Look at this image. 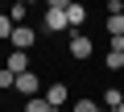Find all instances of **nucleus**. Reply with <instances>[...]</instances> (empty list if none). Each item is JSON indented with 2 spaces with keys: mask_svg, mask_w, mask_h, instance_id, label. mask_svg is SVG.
Wrapping results in <instances>:
<instances>
[{
  "mask_svg": "<svg viewBox=\"0 0 124 112\" xmlns=\"http://www.w3.org/2000/svg\"><path fill=\"white\" fill-rule=\"evenodd\" d=\"M66 46H70V58H79V62H87V58H91V37H87V33H70V42H66Z\"/></svg>",
  "mask_w": 124,
  "mask_h": 112,
  "instance_id": "20e7f679",
  "label": "nucleus"
},
{
  "mask_svg": "<svg viewBox=\"0 0 124 112\" xmlns=\"http://www.w3.org/2000/svg\"><path fill=\"white\" fill-rule=\"evenodd\" d=\"M25 112H54V108L46 104V95H37V100H25Z\"/></svg>",
  "mask_w": 124,
  "mask_h": 112,
  "instance_id": "f8f14e48",
  "label": "nucleus"
},
{
  "mask_svg": "<svg viewBox=\"0 0 124 112\" xmlns=\"http://www.w3.org/2000/svg\"><path fill=\"white\" fill-rule=\"evenodd\" d=\"M33 42H37V29H29V25H17V29H13V50H25V54H29Z\"/></svg>",
  "mask_w": 124,
  "mask_h": 112,
  "instance_id": "39448f33",
  "label": "nucleus"
},
{
  "mask_svg": "<svg viewBox=\"0 0 124 112\" xmlns=\"http://www.w3.org/2000/svg\"><path fill=\"white\" fill-rule=\"evenodd\" d=\"M13 29H17L13 17H8V13H0V37H8V42H13Z\"/></svg>",
  "mask_w": 124,
  "mask_h": 112,
  "instance_id": "2eb2a0df",
  "label": "nucleus"
},
{
  "mask_svg": "<svg viewBox=\"0 0 124 112\" xmlns=\"http://www.w3.org/2000/svg\"><path fill=\"white\" fill-rule=\"evenodd\" d=\"M4 67H8L13 75H25V71H33V67H29V54H25V50H13L8 58H4Z\"/></svg>",
  "mask_w": 124,
  "mask_h": 112,
  "instance_id": "423d86ee",
  "label": "nucleus"
},
{
  "mask_svg": "<svg viewBox=\"0 0 124 112\" xmlns=\"http://www.w3.org/2000/svg\"><path fill=\"white\" fill-rule=\"evenodd\" d=\"M83 21H87V9L79 4V0H66V25L70 29H83Z\"/></svg>",
  "mask_w": 124,
  "mask_h": 112,
  "instance_id": "0eeeda50",
  "label": "nucleus"
},
{
  "mask_svg": "<svg viewBox=\"0 0 124 112\" xmlns=\"http://www.w3.org/2000/svg\"><path fill=\"white\" fill-rule=\"evenodd\" d=\"M8 87H17V75L8 67H0V91H8Z\"/></svg>",
  "mask_w": 124,
  "mask_h": 112,
  "instance_id": "4468645a",
  "label": "nucleus"
},
{
  "mask_svg": "<svg viewBox=\"0 0 124 112\" xmlns=\"http://www.w3.org/2000/svg\"><path fill=\"white\" fill-rule=\"evenodd\" d=\"M17 91L25 95V100H37L46 87H41V79H37V71H25V75H17Z\"/></svg>",
  "mask_w": 124,
  "mask_h": 112,
  "instance_id": "7ed1b4c3",
  "label": "nucleus"
},
{
  "mask_svg": "<svg viewBox=\"0 0 124 112\" xmlns=\"http://www.w3.org/2000/svg\"><path fill=\"white\" fill-rule=\"evenodd\" d=\"M41 95H46V104H50V108L58 112L62 104H66V100H70V87H66V83H62V79H54V83H46V91H41Z\"/></svg>",
  "mask_w": 124,
  "mask_h": 112,
  "instance_id": "f03ea898",
  "label": "nucleus"
},
{
  "mask_svg": "<svg viewBox=\"0 0 124 112\" xmlns=\"http://www.w3.org/2000/svg\"><path fill=\"white\" fill-rule=\"evenodd\" d=\"M70 112H103V104H95V100H75Z\"/></svg>",
  "mask_w": 124,
  "mask_h": 112,
  "instance_id": "ddd939ff",
  "label": "nucleus"
},
{
  "mask_svg": "<svg viewBox=\"0 0 124 112\" xmlns=\"http://www.w3.org/2000/svg\"><path fill=\"white\" fill-rule=\"evenodd\" d=\"M46 33H66L70 25H66V0H50L46 4Z\"/></svg>",
  "mask_w": 124,
  "mask_h": 112,
  "instance_id": "f257e3e1",
  "label": "nucleus"
},
{
  "mask_svg": "<svg viewBox=\"0 0 124 112\" xmlns=\"http://www.w3.org/2000/svg\"><path fill=\"white\" fill-rule=\"evenodd\" d=\"M120 13H124V4H120Z\"/></svg>",
  "mask_w": 124,
  "mask_h": 112,
  "instance_id": "f3484780",
  "label": "nucleus"
},
{
  "mask_svg": "<svg viewBox=\"0 0 124 112\" xmlns=\"http://www.w3.org/2000/svg\"><path fill=\"white\" fill-rule=\"evenodd\" d=\"M124 67V37H112V50H108V71H120Z\"/></svg>",
  "mask_w": 124,
  "mask_h": 112,
  "instance_id": "6e6552de",
  "label": "nucleus"
},
{
  "mask_svg": "<svg viewBox=\"0 0 124 112\" xmlns=\"http://www.w3.org/2000/svg\"><path fill=\"white\" fill-rule=\"evenodd\" d=\"M108 33L112 37H124V13H108Z\"/></svg>",
  "mask_w": 124,
  "mask_h": 112,
  "instance_id": "1a4fd4ad",
  "label": "nucleus"
},
{
  "mask_svg": "<svg viewBox=\"0 0 124 112\" xmlns=\"http://www.w3.org/2000/svg\"><path fill=\"white\" fill-rule=\"evenodd\" d=\"M8 17H13V25H25V17H29V4H13V9H8Z\"/></svg>",
  "mask_w": 124,
  "mask_h": 112,
  "instance_id": "9b49d317",
  "label": "nucleus"
},
{
  "mask_svg": "<svg viewBox=\"0 0 124 112\" xmlns=\"http://www.w3.org/2000/svg\"><path fill=\"white\" fill-rule=\"evenodd\" d=\"M120 104H124L120 87H108V91H103V108H120Z\"/></svg>",
  "mask_w": 124,
  "mask_h": 112,
  "instance_id": "9d476101",
  "label": "nucleus"
},
{
  "mask_svg": "<svg viewBox=\"0 0 124 112\" xmlns=\"http://www.w3.org/2000/svg\"><path fill=\"white\" fill-rule=\"evenodd\" d=\"M116 112H124V104H120V108H116Z\"/></svg>",
  "mask_w": 124,
  "mask_h": 112,
  "instance_id": "dca6fc26",
  "label": "nucleus"
}]
</instances>
